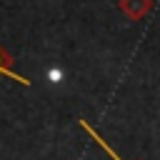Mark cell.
Returning a JSON list of instances; mask_svg holds the SVG:
<instances>
[{"mask_svg":"<svg viewBox=\"0 0 160 160\" xmlns=\"http://www.w3.org/2000/svg\"><path fill=\"white\" fill-rule=\"evenodd\" d=\"M118 10L128 20H142L152 10V0H118Z\"/></svg>","mask_w":160,"mask_h":160,"instance_id":"6da1fadb","label":"cell"},{"mask_svg":"<svg viewBox=\"0 0 160 160\" xmlns=\"http://www.w3.org/2000/svg\"><path fill=\"white\" fill-rule=\"evenodd\" d=\"M12 55L0 45V78H10V80H15V82H20V85H25V88H30V80L25 78V75H20V72H15L12 70Z\"/></svg>","mask_w":160,"mask_h":160,"instance_id":"7a4b0ae2","label":"cell"},{"mask_svg":"<svg viewBox=\"0 0 160 160\" xmlns=\"http://www.w3.org/2000/svg\"><path fill=\"white\" fill-rule=\"evenodd\" d=\"M78 125H80V128H82V130H85V132H88V135H90V138L98 142V148H102V150L108 152V158H110V160H122V158H120V155H118V152L110 148V142H108V140H105V138H102V135H100V132H98V130H95V128H92V125H90L85 118H78Z\"/></svg>","mask_w":160,"mask_h":160,"instance_id":"3957f363","label":"cell"}]
</instances>
